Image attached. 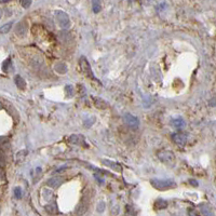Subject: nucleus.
Wrapping results in <instances>:
<instances>
[{"label": "nucleus", "instance_id": "nucleus-18", "mask_svg": "<svg viewBox=\"0 0 216 216\" xmlns=\"http://www.w3.org/2000/svg\"><path fill=\"white\" fill-rule=\"evenodd\" d=\"M92 98H93V101L95 102V106H97L98 108H102V106H101V105H103V107H104V108H106V107H107V104L104 102V101L101 100V98H97V97H96V98L92 97Z\"/></svg>", "mask_w": 216, "mask_h": 216}, {"label": "nucleus", "instance_id": "nucleus-21", "mask_svg": "<svg viewBox=\"0 0 216 216\" xmlns=\"http://www.w3.org/2000/svg\"><path fill=\"white\" fill-rule=\"evenodd\" d=\"M14 195H15V198H17V199H22V188L21 187L15 188Z\"/></svg>", "mask_w": 216, "mask_h": 216}, {"label": "nucleus", "instance_id": "nucleus-14", "mask_svg": "<svg viewBox=\"0 0 216 216\" xmlns=\"http://www.w3.org/2000/svg\"><path fill=\"white\" fill-rule=\"evenodd\" d=\"M168 207V202L163 199H158L156 201V209L157 210H163Z\"/></svg>", "mask_w": 216, "mask_h": 216}, {"label": "nucleus", "instance_id": "nucleus-5", "mask_svg": "<svg viewBox=\"0 0 216 216\" xmlns=\"http://www.w3.org/2000/svg\"><path fill=\"white\" fill-rule=\"evenodd\" d=\"M123 118H124V121L126 122V124H128L129 126H131V128H133V129L138 128L140 120H138L137 117L133 116V115H131V114H126Z\"/></svg>", "mask_w": 216, "mask_h": 216}, {"label": "nucleus", "instance_id": "nucleus-4", "mask_svg": "<svg viewBox=\"0 0 216 216\" xmlns=\"http://www.w3.org/2000/svg\"><path fill=\"white\" fill-rule=\"evenodd\" d=\"M80 67H81V70L84 73V74L87 75L88 77H90V78H92L93 80H96V78L94 77V75H93V73H92V70H91V66H90V64H89V62H88V59L86 58L84 56H82L80 58Z\"/></svg>", "mask_w": 216, "mask_h": 216}, {"label": "nucleus", "instance_id": "nucleus-15", "mask_svg": "<svg viewBox=\"0 0 216 216\" xmlns=\"http://www.w3.org/2000/svg\"><path fill=\"white\" fill-rule=\"evenodd\" d=\"M12 26H13V22H10V23H7V24H5V25H2V26L0 27V34L9 33Z\"/></svg>", "mask_w": 216, "mask_h": 216}, {"label": "nucleus", "instance_id": "nucleus-9", "mask_svg": "<svg viewBox=\"0 0 216 216\" xmlns=\"http://www.w3.org/2000/svg\"><path fill=\"white\" fill-rule=\"evenodd\" d=\"M102 162H103V163H104L106 166H108V168L112 169L114 171H116V172H122L121 165H120L119 163H117V162H112V161H109V160H103Z\"/></svg>", "mask_w": 216, "mask_h": 216}, {"label": "nucleus", "instance_id": "nucleus-7", "mask_svg": "<svg viewBox=\"0 0 216 216\" xmlns=\"http://www.w3.org/2000/svg\"><path fill=\"white\" fill-rule=\"evenodd\" d=\"M172 138H173V140L178 146H185L186 140H187L186 135L183 133H174L173 135H172Z\"/></svg>", "mask_w": 216, "mask_h": 216}, {"label": "nucleus", "instance_id": "nucleus-1", "mask_svg": "<svg viewBox=\"0 0 216 216\" xmlns=\"http://www.w3.org/2000/svg\"><path fill=\"white\" fill-rule=\"evenodd\" d=\"M152 187L156 188L158 190H168L174 188L176 186L175 182L173 179H158V178H154L150 181Z\"/></svg>", "mask_w": 216, "mask_h": 216}, {"label": "nucleus", "instance_id": "nucleus-10", "mask_svg": "<svg viewBox=\"0 0 216 216\" xmlns=\"http://www.w3.org/2000/svg\"><path fill=\"white\" fill-rule=\"evenodd\" d=\"M63 179L62 177H52V178H50L49 181L47 182V184H48V186H50V187H52V188H56L57 186H59L61 184L63 183Z\"/></svg>", "mask_w": 216, "mask_h": 216}, {"label": "nucleus", "instance_id": "nucleus-17", "mask_svg": "<svg viewBox=\"0 0 216 216\" xmlns=\"http://www.w3.org/2000/svg\"><path fill=\"white\" fill-rule=\"evenodd\" d=\"M28 154L27 152V150H21V151H19L16 154V159L19 160V162L23 161L24 159H25V157H26V154Z\"/></svg>", "mask_w": 216, "mask_h": 216}, {"label": "nucleus", "instance_id": "nucleus-20", "mask_svg": "<svg viewBox=\"0 0 216 216\" xmlns=\"http://www.w3.org/2000/svg\"><path fill=\"white\" fill-rule=\"evenodd\" d=\"M21 5L24 9H28L31 5V0H21Z\"/></svg>", "mask_w": 216, "mask_h": 216}, {"label": "nucleus", "instance_id": "nucleus-11", "mask_svg": "<svg viewBox=\"0 0 216 216\" xmlns=\"http://www.w3.org/2000/svg\"><path fill=\"white\" fill-rule=\"evenodd\" d=\"M54 69L58 73V74H66L67 73V66L65 63L63 62H58L55 64Z\"/></svg>", "mask_w": 216, "mask_h": 216}, {"label": "nucleus", "instance_id": "nucleus-25", "mask_svg": "<svg viewBox=\"0 0 216 216\" xmlns=\"http://www.w3.org/2000/svg\"><path fill=\"white\" fill-rule=\"evenodd\" d=\"M1 16H2V10L0 9V19H1Z\"/></svg>", "mask_w": 216, "mask_h": 216}, {"label": "nucleus", "instance_id": "nucleus-19", "mask_svg": "<svg viewBox=\"0 0 216 216\" xmlns=\"http://www.w3.org/2000/svg\"><path fill=\"white\" fill-rule=\"evenodd\" d=\"M10 65H11V59L10 58H8V59H5V62H3V64H2V70L5 71V73H7V71H9V67H10Z\"/></svg>", "mask_w": 216, "mask_h": 216}, {"label": "nucleus", "instance_id": "nucleus-12", "mask_svg": "<svg viewBox=\"0 0 216 216\" xmlns=\"http://www.w3.org/2000/svg\"><path fill=\"white\" fill-rule=\"evenodd\" d=\"M14 81H15V84L17 86V88H19V89H22V90H24V89L26 88V81L24 80L23 78H22L21 76H15V78H14Z\"/></svg>", "mask_w": 216, "mask_h": 216}, {"label": "nucleus", "instance_id": "nucleus-24", "mask_svg": "<svg viewBox=\"0 0 216 216\" xmlns=\"http://www.w3.org/2000/svg\"><path fill=\"white\" fill-rule=\"evenodd\" d=\"M190 184H193V185L195 186V187H197V186H198L197 181H195V179H191V181H190Z\"/></svg>", "mask_w": 216, "mask_h": 216}, {"label": "nucleus", "instance_id": "nucleus-3", "mask_svg": "<svg viewBox=\"0 0 216 216\" xmlns=\"http://www.w3.org/2000/svg\"><path fill=\"white\" fill-rule=\"evenodd\" d=\"M158 157L163 163L172 166L175 164V154L170 150H161L158 152Z\"/></svg>", "mask_w": 216, "mask_h": 216}, {"label": "nucleus", "instance_id": "nucleus-26", "mask_svg": "<svg viewBox=\"0 0 216 216\" xmlns=\"http://www.w3.org/2000/svg\"><path fill=\"white\" fill-rule=\"evenodd\" d=\"M1 108H2V105H1V104H0V109H1Z\"/></svg>", "mask_w": 216, "mask_h": 216}, {"label": "nucleus", "instance_id": "nucleus-23", "mask_svg": "<svg viewBox=\"0 0 216 216\" xmlns=\"http://www.w3.org/2000/svg\"><path fill=\"white\" fill-rule=\"evenodd\" d=\"M8 142V138L7 137H0V146L2 145V144H5V143Z\"/></svg>", "mask_w": 216, "mask_h": 216}, {"label": "nucleus", "instance_id": "nucleus-13", "mask_svg": "<svg viewBox=\"0 0 216 216\" xmlns=\"http://www.w3.org/2000/svg\"><path fill=\"white\" fill-rule=\"evenodd\" d=\"M92 9L94 13H98L102 10V3L101 0H92Z\"/></svg>", "mask_w": 216, "mask_h": 216}, {"label": "nucleus", "instance_id": "nucleus-8", "mask_svg": "<svg viewBox=\"0 0 216 216\" xmlns=\"http://www.w3.org/2000/svg\"><path fill=\"white\" fill-rule=\"evenodd\" d=\"M15 33H16V35L21 36V37L26 35V33H27V23L26 22H19V23L17 24Z\"/></svg>", "mask_w": 216, "mask_h": 216}, {"label": "nucleus", "instance_id": "nucleus-2", "mask_svg": "<svg viewBox=\"0 0 216 216\" xmlns=\"http://www.w3.org/2000/svg\"><path fill=\"white\" fill-rule=\"evenodd\" d=\"M54 16L56 19L57 23H58V25L62 28L67 29L70 27V19H69L68 14H67L66 12L62 11V10H56L54 12Z\"/></svg>", "mask_w": 216, "mask_h": 216}, {"label": "nucleus", "instance_id": "nucleus-6", "mask_svg": "<svg viewBox=\"0 0 216 216\" xmlns=\"http://www.w3.org/2000/svg\"><path fill=\"white\" fill-rule=\"evenodd\" d=\"M69 143L71 144H75V145H79V146H82L84 148H88V145L86 144V140L83 138V136L81 135H71L69 136Z\"/></svg>", "mask_w": 216, "mask_h": 216}, {"label": "nucleus", "instance_id": "nucleus-22", "mask_svg": "<svg viewBox=\"0 0 216 216\" xmlns=\"http://www.w3.org/2000/svg\"><path fill=\"white\" fill-rule=\"evenodd\" d=\"M5 163V158L2 151H0V166H3Z\"/></svg>", "mask_w": 216, "mask_h": 216}, {"label": "nucleus", "instance_id": "nucleus-16", "mask_svg": "<svg viewBox=\"0 0 216 216\" xmlns=\"http://www.w3.org/2000/svg\"><path fill=\"white\" fill-rule=\"evenodd\" d=\"M172 124H173L175 128L177 129H181L183 128V126H185V122H184V120L182 118H177V119H174L173 122H172Z\"/></svg>", "mask_w": 216, "mask_h": 216}]
</instances>
